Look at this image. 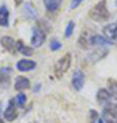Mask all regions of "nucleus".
<instances>
[{
    "mask_svg": "<svg viewBox=\"0 0 117 123\" xmlns=\"http://www.w3.org/2000/svg\"><path fill=\"white\" fill-rule=\"evenodd\" d=\"M90 18L94 19L95 22H102L109 18V11L106 8V0H101L100 3H97L90 11Z\"/></svg>",
    "mask_w": 117,
    "mask_h": 123,
    "instance_id": "nucleus-1",
    "label": "nucleus"
},
{
    "mask_svg": "<svg viewBox=\"0 0 117 123\" xmlns=\"http://www.w3.org/2000/svg\"><path fill=\"white\" fill-rule=\"evenodd\" d=\"M71 62H72L71 53H65L64 56H61V59L57 60L56 66H55V74H56L57 78H61V77L69 70V67H71Z\"/></svg>",
    "mask_w": 117,
    "mask_h": 123,
    "instance_id": "nucleus-2",
    "label": "nucleus"
},
{
    "mask_svg": "<svg viewBox=\"0 0 117 123\" xmlns=\"http://www.w3.org/2000/svg\"><path fill=\"white\" fill-rule=\"evenodd\" d=\"M102 120L105 123H117V104H108L104 107Z\"/></svg>",
    "mask_w": 117,
    "mask_h": 123,
    "instance_id": "nucleus-3",
    "label": "nucleus"
},
{
    "mask_svg": "<svg viewBox=\"0 0 117 123\" xmlns=\"http://www.w3.org/2000/svg\"><path fill=\"white\" fill-rule=\"evenodd\" d=\"M46 40V34L45 31L39 26L33 27V33H31V48H38L45 43Z\"/></svg>",
    "mask_w": 117,
    "mask_h": 123,
    "instance_id": "nucleus-4",
    "label": "nucleus"
},
{
    "mask_svg": "<svg viewBox=\"0 0 117 123\" xmlns=\"http://www.w3.org/2000/svg\"><path fill=\"white\" fill-rule=\"evenodd\" d=\"M104 37L112 44L117 43V23H109L104 27Z\"/></svg>",
    "mask_w": 117,
    "mask_h": 123,
    "instance_id": "nucleus-5",
    "label": "nucleus"
},
{
    "mask_svg": "<svg viewBox=\"0 0 117 123\" xmlns=\"http://www.w3.org/2000/svg\"><path fill=\"white\" fill-rule=\"evenodd\" d=\"M18 116V110H17V103L14 98L8 101V105L4 110V119H7V122H14Z\"/></svg>",
    "mask_w": 117,
    "mask_h": 123,
    "instance_id": "nucleus-6",
    "label": "nucleus"
},
{
    "mask_svg": "<svg viewBox=\"0 0 117 123\" xmlns=\"http://www.w3.org/2000/svg\"><path fill=\"white\" fill-rule=\"evenodd\" d=\"M37 67V63L34 60H30V59H21V60L17 63V68L22 73H26V71H31Z\"/></svg>",
    "mask_w": 117,
    "mask_h": 123,
    "instance_id": "nucleus-7",
    "label": "nucleus"
},
{
    "mask_svg": "<svg viewBox=\"0 0 117 123\" xmlns=\"http://www.w3.org/2000/svg\"><path fill=\"white\" fill-rule=\"evenodd\" d=\"M0 43L3 45V48H6L8 52L17 53V41H15L12 37H10V36H3V37L0 38Z\"/></svg>",
    "mask_w": 117,
    "mask_h": 123,
    "instance_id": "nucleus-8",
    "label": "nucleus"
},
{
    "mask_svg": "<svg viewBox=\"0 0 117 123\" xmlns=\"http://www.w3.org/2000/svg\"><path fill=\"white\" fill-rule=\"evenodd\" d=\"M83 85H84V74H83V71L76 70L72 75V88L75 90H80Z\"/></svg>",
    "mask_w": 117,
    "mask_h": 123,
    "instance_id": "nucleus-9",
    "label": "nucleus"
},
{
    "mask_svg": "<svg viewBox=\"0 0 117 123\" xmlns=\"http://www.w3.org/2000/svg\"><path fill=\"white\" fill-rule=\"evenodd\" d=\"M110 100H112V96H110V93L106 90V89H100L98 93H97V101H98V104L101 105H108L110 104Z\"/></svg>",
    "mask_w": 117,
    "mask_h": 123,
    "instance_id": "nucleus-10",
    "label": "nucleus"
},
{
    "mask_svg": "<svg viewBox=\"0 0 117 123\" xmlns=\"http://www.w3.org/2000/svg\"><path fill=\"white\" fill-rule=\"evenodd\" d=\"M17 52L21 53V55H25V56H31L33 55V48L29 47V45H25V43L22 40H18L17 41Z\"/></svg>",
    "mask_w": 117,
    "mask_h": 123,
    "instance_id": "nucleus-11",
    "label": "nucleus"
},
{
    "mask_svg": "<svg viewBox=\"0 0 117 123\" xmlns=\"http://www.w3.org/2000/svg\"><path fill=\"white\" fill-rule=\"evenodd\" d=\"M8 19H10V11L7 6H0V26H8Z\"/></svg>",
    "mask_w": 117,
    "mask_h": 123,
    "instance_id": "nucleus-12",
    "label": "nucleus"
},
{
    "mask_svg": "<svg viewBox=\"0 0 117 123\" xmlns=\"http://www.w3.org/2000/svg\"><path fill=\"white\" fill-rule=\"evenodd\" d=\"M61 3H63V0H44L45 8L50 12H56L57 10L60 8Z\"/></svg>",
    "mask_w": 117,
    "mask_h": 123,
    "instance_id": "nucleus-13",
    "label": "nucleus"
},
{
    "mask_svg": "<svg viewBox=\"0 0 117 123\" xmlns=\"http://www.w3.org/2000/svg\"><path fill=\"white\" fill-rule=\"evenodd\" d=\"M89 43H90L91 45H112V43H110V41H108L104 36H100V34L91 36Z\"/></svg>",
    "mask_w": 117,
    "mask_h": 123,
    "instance_id": "nucleus-14",
    "label": "nucleus"
},
{
    "mask_svg": "<svg viewBox=\"0 0 117 123\" xmlns=\"http://www.w3.org/2000/svg\"><path fill=\"white\" fill-rule=\"evenodd\" d=\"M30 88V81L26 77H18L15 79V89L17 90H25Z\"/></svg>",
    "mask_w": 117,
    "mask_h": 123,
    "instance_id": "nucleus-15",
    "label": "nucleus"
},
{
    "mask_svg": "<svg viewBox=\"0 0 117 123\" xmlns=\"http://www.w3.org/2000/svg\"><path fill=\"white\" fill-rule=\"evenodd\" d=\"M109 93H110V96H112V98H114V100H117V81H114V79H108V89H106Z\"/></svg>",
    "mask_w": 117,
    "mask_h": 123,
    "instance_id": "nucleus-16",
    "label": "nucleus"
},
{
    "mask_svg": "<svg viewBox=\"0 0 117 123\" xmlns=\"http://www.w3.org/2000/svg\"><path fill=\"white\" fill-rule=\"evenodd\" d=\"M14 100H15V103L18 104V107H23L25 104H26L27 97H26V94H25V93H18L17 97H15Z\"/></svg>",
    "mask_w": 117,
    "mask_h": 123,
    "instance_id": "nucleus-17",
    "label": "nucleus"
},
{
    "mask_svg": "<svg viewBox=\"0 0 117 123\" xmlns=\"http://www.w3.org/2000/svg\"><path fill=\"white\" fill-rule=\"evenodd\" d=\"M74 29H75V22H74V21H69L68 25H67V27H65V33H64V36L67 37V38H69V37L72 36Z\"/></svg>",
    "mask_w": 117,
    "mask_h": 123,
    "instance_id": "nucleus-18",
    "label": "nucleus"
},
{
    "mask_svg": "<svg viewBox=\"0 0 117 123\" xmlns=\"http://www.w3.org/2000/svg\"><path fill=\"white\" fill-rule=\"evenodd\" d=\"M10 82V77L8 75H3L0 74V88H6Z\"/></svg>",
    "mask_w": 117,
    "mask_h": 123,
    "instance_id": "nucleus-19",
    "label": "nucleus"
},
{
    "mask_svg": "<svg viewBox=\"0 0 117 123\" xmlns=\"http://www.w3.org/2000/svg\"><path fill=\"white\" fill-rule=\"evenodd\" d=\"M61 48V43L57 40H52L50 41V51H59Z\"/></svg>",
    "mask_w": 117,
    "mask_h": 123,
    "instance_id": "nucleus-20",
    "label": "nucleus"
},
{
    "mask_svg": "<svg viewBox=\"0 0 117 123\" xmlns=\"http://www.w3.org/2000/svg\"><path fill=\"white\" fill-rule=\"evenodd\" d=\"M98 120V114H97V111L91 110L90 111V123H95Z\"/></svg>",
    "mask_w": 117,
    "mask_h": 123,
    "instance_id": "nucleus-21",
    "label": "nucleus"
},
{
    "mask_svg": "<svg viewBox=\"0 0 117 123\" xmlns=\"http://www.w3.org/2000/svg\"><path fill=\"white\" fill-rule=\"evenodd\" d=\"M82 1H83V0H72L69 7H71L72 10H75L76 7H79V6H80V3H82Z\"/></svg>",
    "mask_w": 117,
    "mask_h": 123,
    "instance_id": "nucleus-22",
    "label": "nucleus"
},
{
    "mask_svg": "<svg viewBox=\"0 0 117 123\" xmlns=\"http://www.w3.org/2000/svg\"><path fill=\"white\" fill-rule=\"evenodd\" d=\"M97 123H105V122L102 120V119H100V118H98V120H97Z\"/></svg>",
    "mask_w": 117,
    "mask_h": 123,
    "instance_id": "nucleus-23",
    "label": "nucleus"
},
{
    "mask_svg": "<svg viewBox=\"0 0 117 123\" xmlns=\"http://www.w3.org/2000/svg\"><path fill=\"white\" fill-rule=\"evenodd\" d=\"M0 123H4V120H3L1 118H0Z\"/></svg>",
    "mask_w": 117,
    "mask_h": 123,
    "instance_id": "nucleus-24",
    "label": "nucleus"
},
{
    "mask_svg": "<svg viewBox=\"0 0 117 123\" xmlns=\"http://www.w3.org/2000/svg\"><path fill=\"white\" fill-rule=\"evenodd\" d=\"M116 4H117V1H116Z\"/></svg>",
    "mask_w": 117,
    "mask_h": 123,
    "instance_id": "nucleus-25",
    "label": "nucleus"
},
{
    "mask_svg": "<svg viewBox=\"0 0 117 123\" xmlns=\"http://www.w3.org/2000/svg\"><path fill=\"white\" fill-rule=\"evenodd\" d=\"M116 23H117V22H116Z\"/></svg>",
    "mask_w": 117,
    "mask_h": 123,
    "instance_id": "nucleus-26",
    "label": "nucleus"
}]
</instances>
